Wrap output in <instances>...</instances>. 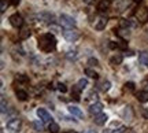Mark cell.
Instances as JSON below:
<instances>
[{
    "mask_svg": "<svg viewBox=\"0 0 148 133\" xmlns=\"http://www.w3.org/2000/svg\"><path fill=\"white\" fill-rule=\"evenodd\" d=\"M15 95H16V97H18V100H21V101L27 100V93L25 92V90L16 89V90H15Z\"/></svg>",
    "mask_w": 148,
    "mask_h": 133,
    "instance_id": "obj_17",
    "label": "cell"
},
{
    "mask_svg": "<svg viewBox=\"0 0 148 133\" xmlns=\"http://www.w3.org/2000/svg\"><path fill=\"white\" fill-rule=\"evenodd\" d=\"M136 97H137L138 101H141V103H147L148 101V90L147 89L138 90L137 93H136Z\"/></svg>",
    "mask_w": 148,
    "mask_h": 133,
    "instance_id": "obj_13",
    "label": "cell"
},
{
    "mask_svg": "<svg viewBox=\"0 0 148 133\" xmlns=\"http://www.w3.org/2000/svg\"><path fill=\"white\" fill-rule=\"evenodd\" d=\"M85 74L88 75V77H90V78H95V80L96 78H99V74L92 69H85Z\"/></svg>",
    "mask_w": 148,
    "mask_h": 133,
    "instance_id": "obj_25",
    "label": "cell"
},
{
    "mask_svg": "<svg viewBox=\"0 0 148 133\" xmlns=\"http://www.w3.org/2000/svg\"><path fill=\"white\" fill-rule=\"evenodd\" d=\"M37 117L41 119L42 122H52V117L51 114L45 110V108H37Z\"/></svg>",
    "mask_w": 148,
    "mask_h": 133,
    "instance_id": "obj_7",
    "label": "cell"
},
{
    "mask_svg": "<svg viewBox=\"0 0 148 133\" xmlns=\"http://www.w3.org/2000/svg\"><path fill=\"white\" fill-rule=\"evenodd\" d=\"M88 84H89V81L86 80V78H81V80H78V82H77V86H78L81 90H84L86 86H88Z\"/></svg>",
    "mask_w": 148,
    "mask_h": 133,
    "instance_id": "obj_22",
    "label": "cell"
},
{
    "mask_svg": "<svg viewBox=\"0 0 148 133\" xmlns=\"http://www.w3.org/2000/svg\"><path fill=\"white\" fill-rule=\"evenodd\" d=\"M37 45L38 48L41 49L42 52H52L55 47H56V38L53 34L51 33H45V34H42L38 37V41H37Z\"/></svg>",
    "mask_w": 148,
    "mask_h": 133,
    "instance_id": "obj_1",
    "label": "cell"
},
{
    "mask_svg": "<svg viewBox=\"0 0 148 133\" xmlns=\"http://www.w3.org/2000/svg\"><path fill=\"white\" fill-rule=\"evenodd\" d=\"M21 126H22V122L19 118H12L7 122V130L11 133H18L21 130Z\"/></svg>",
    "mask_w": 148,
    "mask_h": 133,
    "instance_id": "obj_3",
    "label": "cell"
},
{
    "mask_svg": "<svg viewBox=\"0 0 148 133\" xmlns=\"http://www.w3.org/2000/svg\"><path fill=\"white\" fill-rule=\"evenodd\" d=\"M30 34H32L30 29H29V27H25V29H22L21 33H19V38H21V40H26V38L30 37Z\"/></svg>",
    "mask_w": 148,
    "mask_h": 133,
    "instance_id": "obj_18",
    "label": "cell"
},
{
    "mask_svg": "<svg viewBox=\"0 0 148 133\" xmlns=\"http://www.w3.org/2000/svg\"><path fill=\"white\" fill-rule=\"evenodd\" d=\"M122 63V55H114L112 58L110 59V64L112 67H116Z\"/></svg>",
    "mask_w": 148,
    "mask_h": 133,
    "instance_id": "obj_15",
    "label": "cell"
},
{
    "mask_svg": "<svg viewBox=\"0 0 148 133\" xmlns=\"http://www.w3.org/2000/svg\"><path fill=\"white\" fill-rule=\"evenodd\" d=\"M107 119H108V117H107V114H104V112H100V114H97V115H95V118H93V122L96 123V125H104V123L107 122Z\"/></svg>",
    "mask_w": 148,
    "mask_h": 133,
    "instance_id": "obj_10",
    "label": "cell"
},
{
    "mask_svg": "<svg viewBox=\"0 0 148 133\" xmlns=\"http://www.w3.org/2000/svg\"><path fill=\"white\" fill-rule=\"evenodd\" d=\"M127 4H129V3H127V0H121V4L116 5V8H118V11H123L127 7Z\"/></svg>",
    "mask_w": 148,
    "mask_h": 133,
    "instance_id": "obj_30",
    "label": "cell"
},
{
    "mask_svg": "<svg viewBox=\"0 0 148 133\" xmlns=\"http://www.w3.org/2000/svg\"><path fill=\"white\" fill-rule=\"evenodd\" d=\"M15 80L19 81V82H27V81H29V77H27V75H25V74H16Z\"/></svg>",
    "mask_w": 148,
    "mask_h": 133,
    "instance_id": "obj_28",
    "label": "cell"
},
{
    "mask_svg": "<svg viewBox=\"0 0 148 133\" xmlns=\"http://www.w3.org/2000/svg\"><path fill=\"white\" fill-rule=\"evenodd\" d=\"M88 64H89V66H99V60L96 58H90L89 60H88Z\"/></svg>",
    "mask_w": 148,
    "mask_h": 133,
    "instance_id": "obj_33",
    "label": "cell"
},
{
    "mask_svg": "<svg viewBox=\"0 0 148 133\" xmlns=\"http://www.w3.org/2000/svg\"><path fill=\"white\" fill-rule=\"evenodd\" d=\"M106 25H107V18L101 16V18H99V19H97V22H96L95 29H96V30H103V29L106 27Z\"/></svg>",
    "mask_w": 148,
    "mask_h": 133,
    "instance_id": "obj_14",
    "label": "cell"
},
{
    "mask_svg": "<svg viewBox=\"0 0 148 133\" xmlns=\"http://www.w3.org/2000/svg\"><path fill=\"white\" fill-rule=\"evenodd\" d=\"M77 56H78V53H77L75 49H73V51H67V53H66V58L70 59V60H75Z\"/></svg>",
    "mask_w": 148,
    "mask_h": 133,
    "instance_id": "obj_26",
    "label": "cell"
},
{
    "mask_svg": "<svg viewBox=\"0 0 148 133\" xmlns=\"http://www.w3.org/2000/svg\"><path fill=\"white\" fill-rule=\"evenodd\" d=\"M111 88V82L110 81H103L100 84V89L103 90V92H107V90H110Z\"/></svg>",
    "mask_w": 148,
    "mask_h": 133,
    "instance_id": "obj_27",
    "label": "cell"
},
{
    "mask_svg": "<svg viewBox=\"0 0 148 133\" xmlns=\"http://www.w3.org/2000/svg\"><path fill=\"white\" fill-rule=\"evenodd\" d=\"M116 48H119V49H123V51H125V49L127 48V43H125V41H118V43H116Z\"/></svg>",
    "mask_w": 148,
    "mask_h": 133,
    "instance_id": "obj_32",
    "label": "cell"
},
{
    "mask_svg": "<svg viewBox=\"0 0 148 133\" xmlns=\"http://www.w3.org/2000/svg\"><path fill=\"white\" fill-rule=\"evenodd\" d=\"M48 130L51 133H58L59 132V125L56 122H49V126H48Z\"/></svg>",
    "mask_w": 148,
    "mask_h": 133,
    "instance_id": "obj_24",
    "label": "cell"
},
{
    "mask_svg": "<svg viewBox=\"0 0 148 133\" xmlns=\"http://www.w3.org/2000/svg\"><path fill=\"white\" fill-rule=\"evenodd\" d=\"M119 25H121V27H129V26H130V22L126 21V19H121Z\"/></svg>",
    "mask_w": 148,
    "mask_h": 133,
    "instance_id": "obj_34",
    "label": "cell"
},
{
    "mask_svg": "<svg viewBox=\"0 0 148 133\" xmlns=\"http://www.w3.org/2000/svg\"><path fill=\"white\" fill-rule=\"evenodd\" d=\"M79 92H81V89H79L77 85H74L73 86V89H71V96L74 97V100H79Z\"/></svg>",
    "mask_w": 148,
    "mask_h": 133,
    "instance_id": "obj_21",
    "label": "cell"
},
{
    "mask_svg": "<svg viewBox=\"0 0 148 133\" xmlns=\"http://www.w3.org/2000/svg\"><path fill=\"white\" fill-rule=\"evenodd\" d=\"M5 8H7V3H5L4 0H1V3H0V11H1V14L5 11Z\"/></svg>",
    "mask_w": 148,
    "mask_h": 133,
    "instance_id": "obj_36",
    "label": "cell"
},
{
    "mask_svg": "<svg viewBox=\"0 0 148 133\" xmlns=\"http://www.w3.org/2000/svg\"><path fill=\"white\" fill-rule=\"evenodd\" d=\"M122 117L125 118V119H127V121H130V119L133 118L132 108H130V107H125V108H123V111H122Z\"/></svg>",
    "mask_w": 148,
    "mask_h": 133,
    "instance_id": "obj_16",
    "label": "cell"
},
{
    "mask_svg": "<svg viewBox=\"0 0 148 133\" xmlns=\"http://www.w3.org/2000/svg\"><path fill=\"white\" fill-rule=\"evenodd\" d=\"M125 89H129V90H133L134 89V84H133V82H126V84H125Z\"/></svg>",
    "mask_w": 148,
    "mask_h": 133,
    "instance_id": "obj_37",
    "label": "cell"
},
{
    "mask_svg": "<svg viewBox=\"0 0 148 133\" xmlns=\"http://www.w3.org/2000/svg\"><path fill=\"white\" fill-rule=\"evenodd\" d=\"M141 112H143L144 118H145V119H148V111H147V110H145V108H141Z\"/></svg>",
    "mask_w": 148,
    "mask_h": 133,
    "instance_id": "obj_39",
    "label": "cell"
},
{
    "mask_svg": "<svg viewBox=\"0 0 148 133\" xmlns=\"http://www.w3.org/2000/svg\"><path fill=\"white\" fill-rule=\"evenodd\" d=\"M136 16L140 22H148V10L147 8H138L136 11Z\"/></svg>",
    "mask_w": 148,
    "mask_h": 133,
    "instance_id": "obj_9",
    "label": "cell"
},
{
    "mask_svg": "<svg viewBox=\"0 0 148 133\" xmlns=\"http://www.w3.org/2000/svg\"><path fill=\"white\" fill-rule=\"evenodd\" d=\"M86 100H92L93 103H95V101H97V93H96L95 90H92V92H90L89 95H88V97H86Z\"/></svg>",
    "mask_w": 148,
    "mask_h": 133,
    "instance_id": "obj_29",
    "label": "cell"
},
{
    "mask_svg": "<svg viewBox=\"0 0 148 133\" xmlns=\"http://www.w3.org/2000/svg\"><path fill=\"white\" fill-rule=\"evenodd\" d=\"M138 60L148 67V52H144V51H143V52L138 53Z\"/></svg>",
    "mask_w": 148,
    "mask_h": 133,
    "instance_id": "obj_20",
    "label": "cell"
},
{
    "mask_svg": "<svg viewBox=\"0 0 148 133\" xmlns=\"http://www.w3.org/2000/svg\"><path fill=\"white\" fill-rule=\"evenodd\" d=\"M11 4H14V5L19 4V0H11Z\"/></svg>",
    "mask_w": 148,
    "mask_h": 133,
    "instance_id": "obj_40",
    "label": "cell"
},
{
    "mask_svg": "<svg viewBox=\"0 0 148 133\" xmlns=\"http://www.w3.org/2000/svg\"><path fill=\"white\" fill-rule=\"evenodd\" d=\"M133 1H136V3H141L143 0H133Z\"/></svg>",
    "mask_w": 148,
    "mask_h": 133,
    "instance_id": "obj_43",
    "label": "cell"
},
{
    "mask_svg": "<svg viewBox=\"0 0 148 133\" xmlns=\"http://www.w3.org/2000/svg\"><path fill=\"white\" fill-rule=\"evenodd\" d=\"M111 5V0H100L99 1V4H97V11H100V12H104L110 8Z\"/></svg>",
    "mask_w": 148,
    "mask_h": 133,
    "instance_id": "obj_12",
    "label": "cell"
},
{
    "mask_svg": "<svg viewBox=\"0 0 148 133\" xmlns=\"http://www.w3.org/2000/svg\"><path fill=\"white\" fill-rule=\"evenodd\" d=\"M115 34L119 37H126V36H129V29L127 27H119L115 30Z\"/></svg>",
    "mask_w": 148,
    "mask_h": 133,
    "instance_id": "obj_19",
    "label": "cell"
},
{
    "mask_svg": "<svg viewBox=\"0 0 148 133\" xmlns=\"http://www.w3.org/2000/svg\"><path fill=\"white\" fill-rule=\"evenodd\" d=\"M59 23H60L62 26L67 27V29H73V27H75V25H77V22H75V19H74L73 16L66 15V14H60V16H59Z\"/></svg>",
    "mask_w": 148,
    "mask_h": 133,
    "instance_id": "obj_2",
    "label": "cell"
},
{
    "mask_svg": "<svg viewBox=\"0 0 148 133\" xmlns=\"http://www.w3.org/2000/svg\"><path fill=\"white\" fill-rule=\"evenodd\" d=\"M63 37L70 43H74V41L78 40L79 33L77 30H74V29H66V30H63Z\"/></svg>",
    "mask_w": 148,
    "mask_h": 133,
    "instance_id": "obj_5",
    "label": "cell"
},
{
    "mask_svg": "<svg viewBox=\"0 0 148 133\" xmlns=\"http://www.w3.org/2000/svg\"><path fill=\"white\" fill-rule=\"evenodd\" d=\"M67 110H69V112L73 115V117H78V118L84 117V114H82V111H81V108L77 107V106H69L67 107Z\"/></svg>",
    "mask_w": 148,
    "mask_h": 133,
    "instance_id": "obj_11",
    "label": "cell"
},
{
    "mask_svg": "<svg viewBox=\"0 0 148 133\" xmlns=\"http://www.w3.org/2000/svg\"><path fill=\"white\" fill-rule=\"evenodd\" d=\"M103 133H110V130H104V132H103Z\"/></svg>",
    "mask_w": 148,
    "mask_h": 133,
    "instance_id": "obj_45",
    "label": "cell"
},
{
    "mask_svg": "<svg viewBox=\"0 0 148 133\" xmlns=\"http://www.w3.org/2000/svg\"><path fill=\"white\" fill-rule=\"evenodd\" d=\"M5 108H7V106H5V100H4V97L1 99V112L4 114L5 112Z\"/></svg>",
    "mask_w": 148,
    "mask_h": 133,
    "instance_id": "obj_38",
    "label": "cell"
},
{
    "mask_svg": "<svg viewBox=\"0 0 148 133\" xmlns=\"http://www.w3.org/2000/svg\"><path fill=\"white\" fill-rule=\"evenodd\" d=\"M64 133H75V132H71V130H69V132H64Z\"/></svg>",
    "mask_w": 148,
    "mask_h": 133,
    "instance_id": "obj_44",
    "label": "cell"
},
{
    "mask_svg": "<svg viewBox=\"0 0 148 133\" xmlns=\"http://www.w3.org/2000/svg\"><path fill=\"white\" fill-rule=\"evenodd\" d=\"M85 133H96V132H95V130H86Z\"/></svg>",
    "mask_w": 148,
    "mask_h": 133,
    "instance_id": "obj_42",
    "label": "cell"
},
{
    "mask_svg": "<svg viewBox=\"0 0 148 133\" xmlns=\"http://www.w3.org/2000/svg\"><path fill=\"white\" fill-rule=\"evenodd\" d=\"M84 3L85 4H90V3H92V0H84Z\"/></svg>",
    "mask_w": 148,
    "mask_h": 133,
    "instance_id": "obj_41",
    "label": "cell"
},
{
    "mask_svg": "<svg viewBox=\"0 0 148 133\" xmlns=\"http://www.w3.org/2000/svg\"><path fill=\"white\" fill-rule=\"evenodd\" d=\"M103 103L101 101H95V103H92L89 106V112L92 115H97V114H100L103 111Z\"/></svg>",
    "mask_w": 148,
    "mask_h": 133,
    "instance_id": "obj_8",
    "label": "cell"
},
{
    "mask_svg": "<svg viewBox=\"0 0 148 133\" xmlns=\"http://www.w3.org/2000/svg\"><path fill=\"white\" fill-rule=\"evenodd\" d=\"M36 16H37V19H38V21L44 22V23H53V22H55V15L51 14V12H48V11L38 12Z\"/></svg>",
    "mask_w": 148,
    "mask_h": 133,
    "instance_id": "obj_4",
    "label": "cell"
},
{
    "mask_svg": "<svg viewBox=\"0 0 148 133\" xmlns=\"http://www.w3.org/2000/svg\"><path fill=\"white\" fill-rule=\"evenodd\" d=\"M10 23L14 27H22L23 26V18H22L21 14H18V12H15V14H12V15L10 16Z\"/></svg>",
    "mask_w": 148,
    "mask_h": 133,
    "instance_id": "obj_6",
    "label": "cell"
},
{
    "mask_svg": "<svg viewBox=\"0 0 148 133\" xmlns=\"http://www.w3.org/2000/svg\"><path fill=\"white\" fill-rule=\"evenodd\" d=\"M126 132V128L125 126H119V128H116L115 130H112V133H125Z\"/></svg>",
    "mask_w": 148,
    "mask_h": 133,
    "instance_id": "obj_35",
    "label": "cell"
},
{
    "mask_svg": "<svg viewBox=\"0 0 148 133\" xmlns=\"http://www.w3.org/2000/svg\"><path fill=\"white\" fill-rule=\"evenodd\" d=\"M33 126H34V129H36L37 132H42L44 130V122H40V119H37V121H34L33 122Z\"/></svg>",
    "mask_w": 148,
    "mask_h": 133,
    "instance_id": "obj_23",
    "label": "cell"
},
{
    "mask_svg": "<svg viewBox=\"0 0 148 133\" xmlns=\"http://www.w3.org/2000/svg\"><path fill=\"white\" fill-rule=\"evenodd\" d=\"M58 90L59 92H62V93H66V92H67V86L64 85L63 82H59L58 84Z\"/></svg>",
    "mask_w": 148,
    "mask_h": 133,
    "instance_id": "obj_31",
    "label": "cell"
}]
</instances>
